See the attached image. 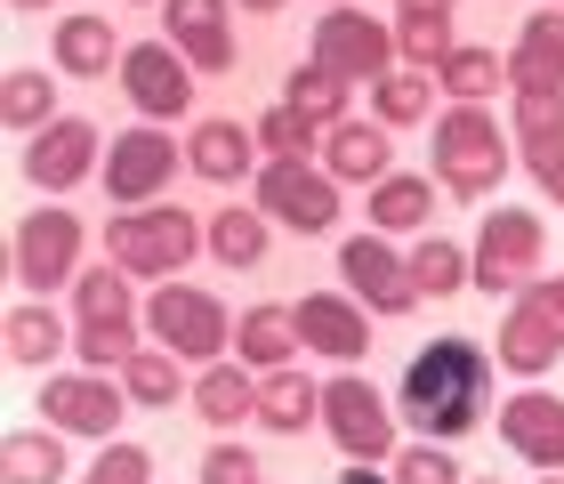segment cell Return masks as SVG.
<instances>
[{
  "label": "cell",
  "instance_id": "1",
  "mask_svg": "<svg viewBox=\"0 0 564 484\" xmlns=\"http://www.w3.org/2000/svg\"><path fill=\"white\" fill-rule=\"evenodd\" d=\"M492 404V364L468 340H435L403 364V420L420 437H468Z\"/></svg>",
  "mask_w": 564,
  "mask_h": 484
},
{
  "label": "cell",
  "instance_id": "2",
  "mask_svg": "<svg viewBox=\"0 0 564 484\" xmlns=\"http://www.w3.org/2000/svg\"><path fill=\"white\" fill-rule=\"evenodd\" d=\"M210 250V226L186 218L177 202H145V211H113L106 226V259L121 275H145V283H177V267Z\"/></svg>",
  "mask_w": 564,
  "mask_h": 484
},
{
  "label": "cell",
  "instance_id": "3",
  "mask_svg": "<svg viewBox=\"0 0 564 484\" xmlns=\"http://www.w3.org/2000/svg\"><path fill=\"white\" fill-rule=\"evenodd\" d=\"M435 178H444V194H459V202H484L508 178V138L484 106L435 114Z\"/></svg>",
  "mask_w": 564,
  "mask_h": 484
},
{
  "label": "cell",
  "instance_id": "4",
  "mask_svg": "<svg viewBox=\"0 0 564 484\" xmlns=\"http://www.w3.org/2000/svg\"><path fill=\"white\" fill-rule=\"evenodd\" d=\"M323 437L339 444L355 469H371V461H388V452H395V420H388V404H379V388L364 372H339L323 388Z\"/></svg>",
  "mask_w": 564,
  "mask_h": 484
},
{
  "label": "cell",
  "instance_id": "5",
  "mask_svg": "<svg viewBox=\"0 0 564 484\" xmlns=\"http://www.w3.org/2000/svg\"><path fill=\"white\" fill-rule=\"evenodd\" d=\"M250 194H259V211L274 226H291V235H330V226H339V178L330 170L267 162L259 178H250Z\"/></svg>",
  "mask_w": 564,
  "mask_h": 484
},
{
  "label": "cell",
  "instance_id": "6",
  "mask_svg": "<svg viewBox=\"0 0 564 484\" xmlns=\"http://www.w3.org/2000/svg\"><path fill=\"white\" fill-rule=\"evenodd\" d=\"M9 243H17V250H9V267H17V283L33 291V299L82 275V218L57 211V202H48V211H33V218H17V235H9Z\"/></svg>",
  "mask_w": 564,
  "mask_h": 484
},
{
  "label": "cell",
  "instance_id": "7",
  "mask_svg": "<svg viewBox=\"0 0 564 484\" xmlns=\"http://www.w3.org/2000/svg\"><path fill=\"white\" fill-rule=\"evenodd\" d=\"M315 65H330L339 82L355 89V82H388L395 73V33L379 17H364V9H323V24H315Z\"/></svg>",
  "mask_w": 564,
  "mask_h": 484
},
{
  "label": "cell",
  "instance_id": "8",
  "mask_svg": "<svg viewBox=\"0 0 564 484\" xmlns=\"http://www.w3.org/2000/svg\"><path fill=\"white\" fill-rule=\"evenodd\" d=\"M177 162H186V154L170 146V130H162V121H145V130H121L106 146V178H97V186H106L121 211H145V202H162Z\"/></svg>",
  "mask_w": 564,
  "mask_h": 484
},
{
  "label": "cell",
  "instance_id": "9",
  "mask_svg": "<svg viewBox=\"0 0 564 484\" xmlns=\"http://www.w3.org/2000/svg\"><path fill=\"white\" fill-rule=\"evenodd\" d=\"M145 323H153V347L186 355V364H218L226 355V308L210 291H194V283H162V299L145 308Z\"/></svg>",
  "mask_w": 564,
  "mask_h": 484
},
{
  "label": "cell",
  "instance_id": "10",
  "mask_svg": "<svg viewBox=\"0 0 564 484\" xmlns=\"http://www.w3.org/2000/svg\"><path fill=\"white\" fill-rule=\"evenodd\" d=\"M121 412H130V388H113L106 372H57V379H41V420L65 428V437H113Z\"/></svg>",
  "mask_w": 564,
  "mask_h": 484
},
{
  "label": "cell",
  "instance_id": "11",
  "mask_svg": "<svg viewBox=\"0 0 564 484\" xmlns=\"http://www.w3.org/2000/svg\"><path fill=\"white\" fill-rule=\"evenodd\" d=\"M541 250H549V235H541L532 211H492L484 235H476V283L484 291H524L541 275Z\"/></svg>",
  "mask_w": 564,
  "mask_h": 484
},
{
  "label": "cell",
  "instance_id": "12",
  "mask_svg": "<svg viewBox=\"0 0 564 484\" xmlns=\"http://www.w3.org/2000/svg\"><path fill=\"white\" fill-rule=\"evenodd\" d=\"M339 275H347V291L364 299L371 315H412V308H420L412 259H403L395 243H379V235H355V243H339Z\"/></svg>",
  "mask_w": 564,
  "mask_h": 484
},
{
  "label": "cell",
  "instance_id": "13",
  "mask_svg": "<svg viewBox=\"0 0 564 484\" xmlns=\"http://www.w3.org/2000/svg\"><path fill=\"white\" fill-rule=\"evenodd\" d=\"M121 89H130V106L153 114V121H170V114L194 106V73H186V57H177V49H162V41L121 49Z\"/></svg>",
  "mask_w": 564,
  "mask_h": 484
},
{
  "label": "cell",
  "instance_id": "14",
  "mask_svg": "<svg viewBox=\"0 0 564 484\" xmlns=\"http://www.w3.org/2000/svg\"><path fill=\"white\" fill-rule=\"evenodd\" d=\"M299 340L330 355V364H364L371 355V315H364V299H347V291H306L299 299Z\"/></svg>",
  "mask_w": 564,
  "mask_h": 484
},
{
  "label": "cell",
  "instance_id": "15",
  "mask_svg": "<svg viewBox=\"0 0 564 484\" xmlns=\"http://www.w3.org/2000/svg\"><path fill=\"white\" fill-rule=\"evenodd\" d=\"M556 355H564V323L549 308V291L524 283V299L500 315V372H556Z\"/></svg>",
  "mask_w": 564,
  "mask_h": 484
},
{
  "label": "cell",
  "instance_id": "16",
  "mask_svg": "<svg viewBox=\"0 0 564 484\" xmlns=\"http://www.w3.org/2000/svg\"><path fill=\"white\" fill-rule=\"evenodd\" d=\"M500 437H508V452H524L541 476H556L564 469V396H549V388L508 396L500 404Z\"/></svg>",
  "mask_w": 564,
  "mask_h": 484
},
{
  "label": "cell",
  "instance_id": "17",
  "mask_svg": "<svg viewBox=\"0 0 564 484\" xmlns=\"http://www.w3.org/2000/svg\"><path fill=\"white\" fill-rule=\"evenodd\" d=\"M89 170H97V130H89L82 114H57L33 146H24V178H33V186H48V194L82 186Z\"/></svg>",
  "mask_w": 564,
  "mask_h": 484
},
{
  "label": "cell",
  "instance_id": "18",
  "mask_svg": "<svg viewBox=\"0 0 564 484\" xmlns=\"http://www.w3.org/2000/svg\"><path fill=\"white\" fill-rule=\"evenodd\" d=\"M162 24H170V49L202 73H226L235 65V24H226V0H162Z\"/></svg>",
  "mask_w": 564,
  "mask_h": 484
},
{
  "label": "cell",
  "instance_id": "19",
  "mask_svg": "<svg viewBox=\"0 0 564 484\" xmlns=\"http://www.w3.org/2000/svg\"><path fill=\"white\" fill-rule=\"evenodd\" d=\"M508 82L517 97H564V9L524 17L517 49H508Z\"/></svg>",
  "mask_w": 564,
  "mask_h": 484
},
{
  "label": "cell",
  "instance_id": "20",
  "mask_svg": "<svg viewBox=\"0 0 564 484\" xmlns=\"http://www.w3.org/2000/svg\"><path fill=\"white\" fill-rule=\"evenodd\" d=\"M194 412H202V428H242V420H259V379H250V364H218L194 379Z\"/></svg>",
  "mask_w": 564,
  "mask_h": 484
},
{
  "label": "cell",
  "instance_id": "21",
  "mask_svg": "<svg viewBox=\"0 0 564 484\" xmlns=\"http://www.w3.org/2000/svg\"><path fill=\"white\" fill-rule=\"evenodd\" d=\"M250 146H259V130H242V121H202V130L186 138V170L210 178V186L259 178V170H250Z\"/></svg>",
  "mask_w": 564,
  "mask_h": 484
},
{
  "label": "cell",
  "instance_id": "22",
  "mask_svg": "<svg viewBox=\"0 0 564 484\" xmlns=\"http://www.w3.org/2000/svg\"><path fill=\"white\" fill-rule=\"evenodd\" d=\"M323 170L330 178H355V186H379L395 162H388V121H339L323 138Z\"/></svg>",
  "mask_w": 564,
  "mask_h": 484
},
{
  "label": "cell",
  "instance_id": "23",
  "mask_svg": "<svg viewBox=\"0 0 564 484\" xmlns=\"http://www.w3.org/2000/svg\"><path fill=\"white\" fill-rule=\"evenodd\" d=\"M517 154L541 186L564 178V97H517Z\"/></svg>",
  "mask_w": 564,
  "mask_h": 484
},
{
  "label": "cell",
  "instance_id": "24",
  "mask_svg": "<svg viewBox=\"0 0 564 484\" xmlns=\"http://www.w3.org/2000/svg\"><path fill=\"white\" fill-rule=\"evenodd\" d=\"M427 218H435V186L420 170H388L371 186V226L379 235H427Z\"/></svg>",
  "mask_w": 564,
  "mask_h": 484
},
{
  "label": "cell",
  "instance_id": "25",
  "mask_svg": "<svg viewBox=\"0 0 564 484\" xmlns=\"http://www.w3.org/2000/svg\"><path fill=\"white\" fill-rule=\"evenodd\" d=\"M0 484H65V428H9L0 437Z\"/></svg>",
  "mask_w": 564,
  "mask_h": 484
},
{
  "label": "cell",
  "instance_id": "26",
  "mask_svg": "<svg viewBox=\"0 0 564 484\" xmlns=\"http://www.w3.org/2000/svg\"><path fill=\"white\" fill-rule=\"evenodd\" d=\"M259 420L274 428V437H299V428H315L323 420V388L306 372H259Z\"/></svg>",
  "mask_w": 564,
  "mask_h": 484
},
{
  "label": "cell",
  "instance_id": "27",
  "mask_svg": "<svg viewBox=\"0 0 564 484\" xmlns=\"http://www.w3.org/2000/svg\"><path fill=\"white\" fill-rule=\"evenodd\" d=\"M299 347H306V340H299V315H291V308H250V315L235 323V355H242L250 372H282Z\"/></svg>",
  "mask_w": 564,
  "mask_h": 484
},
{
  "label": "cell",
  "instance_id": "28",
  "mask_svg": "<svg viewBox=\"0 0 564 484\" xmlns=\"http://www.w3.org/2000/svg\"><path fill=\"white\" fill-rule=\"evenodd\" d=\"M267 211H242V202H226V211L210 218V259L218 267H235V275H250V267H259L267 259Z\"/></svg>",
  "mask_w": 564,
  "mask_h": 484
},
{
  "label": "cell",
  "instance_id": "29",
  "mask_svg": "<svg viewBox=\"0 0 564 484\" xmlns=\"http://www.w3.org/2000/svg\"><path fill=\"white\" fill-rule=\"evenodd\" d=\"M371 114L388 130H420V121H435V82L420 65H395L388 82H371Z\"/></svg>",
  "mask_w": 564,
  "mask_h": 484
},
{
  "label": "cell",
  "instance_id": "30",
  "mask_svg": "<svg viewBox=\"0 0 564 484\" xmlns=\"http://www.w3.org/2000/svg\"><path fill=\"white\" fill-rule=\"evenodd\" d=\"M435 82L452 89V106H484L500 82H508V57H492V49H476V41H459L444 65H435Z\"/></svg>",
  "mask_w": 564,
  "mask_h": 484
},
{
  "label": "cell",
  "instance_id": "31",
  "mask_svg": "<svg viewBox=\"0 0 564 484\" xmlns=\"http://www.w3.org/2000/svg\"><path fill=\"white\" fill-rule=\"evenodd\" d=\"M186 355H170V347H138L130 364H121V388H130V404H153V412H170L177 396H186Z\"/></svg>",
  "mask_w": 564,
  "mask_h": 484
},
{
  "label": "cell",
  "instance_id": "32",
  "mask_svg": "<svg viewBox=\"0 0 564 484\" xmlns=\"http://www.w3.org/2000/svg\"><path fill=\"white\" fill-rule=\"evenodd\" d=\"M113 57H121V41H113V24H106V17H65V24H57V65H65V73L97 82V73H106Z\"/></svg>",
  "mask_w": 564,
  "mask_h": 484
},
{
  "label": "cell",
  "instance_id": "33",
  "mask_svg": "<svg viewBox=\"0 0 564 484\" xmlns=\"http://www.w3.org/2000/svg\"><path fill=\"white\" fill-rule=\"evenodd\" d=\"M0 121L24 130V138H41L48 121H57V82H48V73H9V82H0Z\"/></svg>",
  "mask_w": 564,
  "mask_h": 484
},
{
  "label": "cell",
  "instance_id": "34",
  "mask_svg": "<svg viewBox=\"0 0 564 484\" xmlns=\"http://www.w3.org/2000/svg\"><path fill=\"white\" fill-rule=\"evenodd\" d=\"M57 347H65V323L48 308H9V364L17 372H48Z\"/></svg>",
  "mask_w": 564,
  "mask_h": 484
},
{
  "label": "cell",
  "instance_id": "35",
  "mask_svg": "<svg viewBox=\"0 0 564 484\" xmlns=\"http://www.w3.org/2000/svg\"><path fill=\"white\" fill-rule=\"evenodd\" d=\"M412 283H420V299H452L459 283H476V259L459 243H427L420 235V250H412Z\"/></svg>",
  "mask_w": 564,
  "mask_h": 484
},
{
  "label": "cell",
  "instance_id": "36",
  "mask_svg": "<svg viewBox=\"0 0 564 484\" xmlns=\"http://www.w3.org/2000/svg\"><path fill=\"white\" fill-rule=\"evenodd\" d=\"M282 106H299L306 121L339 130V114H347V82H339L330 65H299V73H291V89H282Z\"/></svg>",
  "mask_w": 564,
  "mask_h": 484
},
{
  "label": "cell",
  "instance_id": "37",
  "mask_svg": "<svg viewBox=\"0 0 564 484\" xmlns=\"http://www.w3.org/2000/svg\"><path fill=\"white\" fill-rule=\"evenodd\" d=\"M323 138H330V130H323V121H306L299 106H274V114H259V146H267V162H306Z\"/></svg>",
  "mask_w": 564,
  "mask_h": 484
},
{
  "label": "cell",
  "instance_id": "38",
  "mask_svg": "<svg viewBox=\"0 0 564 484\" xmlns=\"http://www.w3.org/2000/svg\"><path fill=\"white\" fill-rule=\"evenodd\" d=\"M73 347H82L89 372H121V364L138 355V323H130V315H97V323L73 331Z\"/></svg>",
  "mask_w": 564,
  "mask_h": 484
},
{
  "label": "cell",
  "instance_id": "39",
  "mask_svg": "<svg viewBox=\"0 0 564 484\" xmlns=\"http://www.w3.org/2000/svg\"><path fill=\"white\" fill-rule=\"evenodd\" d=\"M452 49H459V41H452V17H395V57H403V65L435 73Z\"/></svg>",
  "mask_w": 564,
  "mask_h": 484
},
{
  "label": "cell",
  "instance_id": "40",
  "mask_svg": "<svg viewBox=\"0 0 564 484\" xmlns=\"http://www.w3.org/2000/svg\"><path fill=\"white\" fill-rule=\"evenodd\" d=\"M73 308H82V323L130 315V275H121L113 259H106V267H82V275H73Z\"/></svg>",
  "mask_w": 564,
  "mask_h": 484
},
{
  "label": "cell",
  "instance_id": "41",
  "mask_svg": "<svg viewBox=\"0 0 564 484\" xmlns=\"http://www.w3.org/2000/svg\"><path fill=\"white\" fill-rule=\"evenodd\" d=\"M395 484H459V461L444 444H412V452H395Z\"/></svg>",
  "mask_w": 564,
  "mask_h": 484
},
{
  "label": "cell",
  "instance_id": "42",
  "mask_svg": "<svg viewBox=\"0 0 564 484\" xmlns=\"http://www.w3.org/2000/svg\"><path fill=\"white\" fill-rule=\"evenodd\" d=\"M82 484H153V461H145L138 444H106V452L89 461V476H82Z\"/></svg>",
  "mask_w": 564,
  "mask_h": 484
},
{
  "label": "cell",
  "instance_id": "43",
  "mask_svg": "<svg viewBox=\"0 0 564 484\" xmlns=\"http://www.w3.org/2000/svg\"><path fill=\"white\" fill-rule=\"evenodd\" d=\"M202 484H259V461L242 444H210L202 452Z\"/></svg>",
  "mask_w": 564,
  "mask_h": 484
},
{
  "label": "cell",
  "instance_id": "44",
  "mask_svg": "<svg viewBox=\"0 0 564 484\" xmlns=\"http://www.w3.org/2000/svg\"><path fill=\"white\" fill-rule=\"evenodd\" d=\"M403 17H452V0H395Z\"/></svg>",
  "mask_w": 564,
  "mask_h": 484
},
{
  "label": "cell",
  "instance_id": "45",
  "mask_svg": "<svg viewBox=\"0 0 564 484\" xmlns=\"http://www.w3.org/2000/svg\"><path fill=\"white\" fill-rule=\"evenodd\" d=\"M549 291V308H556V323H564V275H556V283H541Z\"/></svg>",
  "mask_w": 564,
  "mask_h": 484
},
{
  "label": "cell",
  "instance_id": "46",
  "mask_svg": "<svg viewBox=\"0 0 564 484\" xmlns=\"http://www.w3.org/2000/svg\"><path fill=\"white\" fill-rule=\"evenodd\" d=\"M339 484H395V476H371V469H347Z\"/></svg>",
  "mask_w": 564,
  "mask_h": 484
},
{
  "label": "cell",
  "instance_id": "47",
  "mask_svg": "<svg viewBox=\"0 0 564 484\" xmlns=\"http://www.w3.org/2000/svg\"><path fill=\"white\" fill-rule=\"evenodd\" d=\"M242 9H259V17H274V9H282V0H242Z\"/></svg>",
  "mask_w": 564,
  "mask_h": 484
},
{
  "label": "cell",
  "instance_id": "48",
  "mask_svg": "<svg viewBox=\"0 0 564 484\" xmlns=\"http://www.w3.org/2000/svg\"><path fill=\"white\" fill-rule=\"evenodd\" d=\"M549 202H556V211H564V178H549Z\"/></svg>",
  "mask_w": 564,
  "mask_h": 484
},
{
  "label": "cell",
  "instance_id": "49",
  "mask_svg": "<svg viewBox=\"0 0 564 484\" xmlns=\"http://www.w3.org/2000/svg\"><path fill=\"white\" fill-rule=\"evenodd\" d=\"M9 9H48V0H9Z\"/></svg>",
  "mask_w": 564,
  "mask_h": 484
},
{
  "label": "cell",
  "instance_id": "50",
  "mask_svg": "<svg viewBox=\"0 0 564 484\" xmlns=\"http://www.w3.org/2000/svg\"><path fill=\"white\" fill-rule=\"evenodd\" d=\"M541 484H564V469H556V476H541Z\"/></svg>",
  "mask_w": 564,
  "mask_h": 484
},
{
  "label": "cell",
  "instance_id": "51",
  "mask_svg": "<svg viewBox=\"0 0 564 484\" xmlns=\"http://www.w3.org/2000/svg\"><path fill=\"white\" fill-rule=\"evenodd\" d=\"M330 9H339V0H330Z\"/></svg>",
  "mask_w": 564,
  "mask_h": 484
},
{
  "label": "cell",
  "instance_id": "52",
  "mask_svg": "<svg viewBox=\"0 0 564 484\" xmlns=\"http://www.w3.org/2000/svg\"><path fill=\"white\" fill-rule=\"evenodd\" d=\"M484 484H492V476H484Z\"/></svg>",
  "mask_w": 564,
  "mask_h": 484
}]
</instances>
